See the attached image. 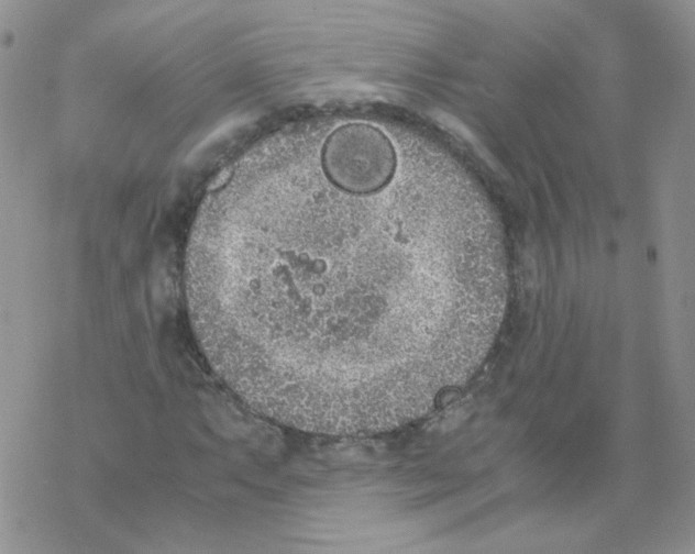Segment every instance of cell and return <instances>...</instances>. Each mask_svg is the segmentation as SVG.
Listing matches in <instances>:
<instances>
[{"instance_id":"obj_1","label":"cell","mask_w":695,"mask_h":554,"mask_svg":"<svg viewBox=\"0 0 695 554\" xmlns=\"http://www.w3.org/2000/svg\"><path fill=\"white\" fill-rule=\"evenodd\" d=\"M324 178L351 195H372L394 179L397 154L389 137L377 126L350 122L333 130L320 154Z\"/></svg>"}]
</instances>
